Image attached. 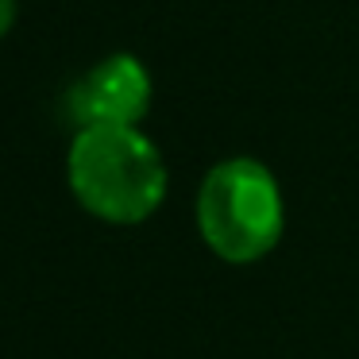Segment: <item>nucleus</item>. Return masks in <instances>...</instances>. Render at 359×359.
Listing matches in <instances>:
<instances>
[{
  "label": "nucleus",
  "mask_w": 359,
  "mask_h": 359,
  "mask_svg": "<svg viewBox=\"0 0 359 359\" xmlns=\"http://www.w3.org/2000/svg\"><path fill=\"white\" fill-rule=\"evenodd\" d=\"M66 186L89 217L116 228L151 220L166 201L170 170L140 124L78 128L66 151Z\"/></svg>",
  "instance_id": "f257e3e1"
},
{
  "label": "nucleus",
  "mask_w": 359,
  "mask_h": 359,
  "mask_svg": "<svg viewBox=\"0 0 359 359\" xmlns=\"http://www.w3.org/2000/svg\"><path fill=\"white\" fill-rule=\"evenodd\" d=\"M194 212L205 248L232 266L259 263L286 232L282 186L271 166L251 155H232L212 166L197 189Z\"/></svg>",
  "instance_id": "f03ea898"
},
{
  "label": "nucleus",
  "mask_w": 359,
  "mask_h": 359,
  "mask_svg": "<svg viewBox=\"0 0 359 359\" xmlns=\"http://www.w3.org/2000/svg\"><path fill=\"white\" fill-rule=\"evenodd\" d=\"M155 81L143 58L116 50L93 62L66 93V112L78 128L97 124H140L151 112Z\"/></svg>",
  "instance_id": "7ed1b4c3"
},
{
  "label": "nucleus",
  "mask_w": 359,
  "mask_h": 359,
  "mask_svg": "<svg viewBox=\"0 0 359 359\" xmlns=\"http://www.w3.org/2000/svg\"><path fill=\"white\" fill-rule=\"evenodd\" d=\"M16 12H20V0H0V39L12 32V24H16Z\"/></svg>",
  "instance_id": "20e7f679"
}]
</instances>
